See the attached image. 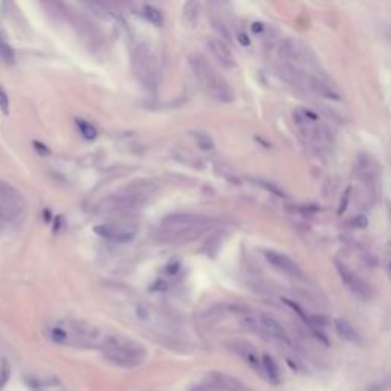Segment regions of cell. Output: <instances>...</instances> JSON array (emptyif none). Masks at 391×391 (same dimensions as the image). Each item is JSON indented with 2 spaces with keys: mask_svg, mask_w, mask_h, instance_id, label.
<instances>
[{
  "mask_svg": "<svg viewBox=\"0 0 391 391\" xmlns=\"http://www.w3.org/2000/svg\"><path fill=\"white\" fill-rule=\"evenodd\" d=\"M209 225L211 222L203 216L179 212V214L167 216L162 220L157 231V237L167 243L185 244L199 239Z\"/></svg>",
  "mask_w": 391,
  "mask_h": 391,
  "instance_id": "6da1fadb",
  "label": "cell"
},
{
  "mask_svg": "<svg viewBox=\"0 0 391 391\" xmlns=\"http://www.w3.org/2000/svg\"><path fill=\"white\" fill-rule=\"evenodd\" d=\"M188 61L196 78L211 98L220 102L234 101V91L231 89L229 83L220 74H217V70L211 66V63L202 54H191L188 57Z\"/></svg>",
  "mask_w": 391,
  "mask_h": 391,
  "instance_id": "7a4b0ae2",
  "label": "cell"
},
{
  "mask_svg": "<svg viewBox=\"0 0 391 391\" xmlns=\"http://www.w3.org/2000/svg\"><path fill=\"white\" fill-rule=\"evenodd\" d=\"M153 191H154V182H151V181L133 182L127 187L121 188L118 193L112 194L110 197L105 199L101 203V209L110 211V212L136 209L148 200L150 194Z\"/></svg>",
  "mask_w": 391,
  "mask_h": 391,
  "instance_id": "3957f363",
  "label": "cell"
},
{
  "mask_svg": "<svg viewBox=\"0 0 391 391\" xmlns=\"http://www.w3.org/2000/svg\"><path fill=\"white\" fill-rule=\"evenodd\" d=\"M133 72L142 87L147 91H154L157 86V63L147 45L139 43L132 52Z\"/></svg>",
  "mask_w": 391,
  "mask_h": 391,
  "instance_id": "277c9868",
  "label": "cell"
},
{
  "mask_svg": "<svg viewBox=\"0 0 391 391\" xmlns=\"http://www.w3.org/2000/svg\"><path fill=\"white\" fill-rule=\"evenodd\" d=\"M95 233L99 237L115 243H129L135 239L136 229L132 228L130 225H124V223H118V225L105 223V225H97Z\"/></svg>",
  "mask_w": 391,
  "mask_h": 391,
  "instance_id": "5b68a950",
  "label": "cell"
},
{
  "mask_svg": "<svg viewBox=\"0 0 391 391\" xmlns=\"http://www.w3.org/2000/svg\"><path fill=\"white\" fill-rule=\"evenodd\" d=\"M263 333L268 335L274 340L283 341V342H289V336L284 330V327L277 321L275 318L269 316V315H260L257 316V326H255V333Z\"/></svg>",
  "mask_w": 391,
  "mask_h": 391,
  "instance_id": "8992f818",
  "label": "cell"
},
{
  "mask_svg": "<svg viewBox=\"0 0 391 391\" xmlns=\"http://www.w3.org/2000/svg\"><path fill=\"white\" fill-rule=\"evenodd\" d=\"M264 258L271 266H274L275 269H278L283 274H288L292 277H299L301 269L299 266L286 254H281L277 251H264Z\"/></svg>",
  "mask_w": 391,
  "mask_h": 391,
  "instance_id": "52a82bcc",
  "label": "cell"
},
{
  "mask_svg": "<svg viewBox=\"0 0 391 391\" xmlns=\"http://www.w3.org/2000/svg\"><path fill=\"white\" fill-rule=\"evenodd\" d=\"M338 268V272H340V275H341V280H342V283L345 284V288L351 292V293H354L356 296H359V298H362V299H367L368 298V288L365 286L364 284V281L358 277V275H354L353 272H350L345 266H341V264H338L336 266Z\"/></svg>",
  "mask_w": 391,
  "mask_h": 391,
  "instance_id": "ba28073f",
  "label": "cell"
},
{
  "mask_svg": "<svg viewBox=\"0 0 391 391\" xmlns=\"http://www.w3.org/2000/svg\"><path fill=\"white\" fill-rule=\"evenodd\" d=\"M208 48L209 50L214 54V57L226 67H233L236 64L234 61V55H233V52H231V49L226 46V43H223L222 40L219 39H211L208 42Z\"/></svg>",
  "mask_w": 391,
  "mask_h": 391,
  "instance_id": "9c48e42d",
  "label": "cell"
},
{
  "mask_svg": "<svg viewBox=\"0 0 391 391\" xmlns=\"http://www.w3.org/2000/svg\"><path fill=\"white\" fill-rule=\"evenodd\" d=\"M335 330L342 340L350 342H359V335L354 330V327L347 323L345 319H335Z\"/></svg>",
  "mask_w": 391,
  "mask_h": 391,
  "instance_id": "30bf717a",
  "label": "cell"
},
{
  "mask_svg": "<svg viewBox=\"0 0 391 391\" xmlns=\"http://www.w3.org/2000/svg\"><path fill=\"white\" fill-rule=\"evenodd\" d=\"M261 365H263V371L266 373V378H268L272 384H280L281 373H280V368H278L277 362L274 361V358L269 356V354H263Z\"/></svg>",
  "mask_w": 391,
  "mask_h": 391,
  "instance_id": "8fae6325",
  "label": "cell"
},
{
  "mask_svg": "<svg viewBox=\"0 0 391 391\" xmlns=\"http://www.w3.org/2000/svg\"><path fill=\"white\" fill-rule=\"evenodd\" d=\"M199 3L197 2H187L182 11V20L187 28H194L199 20Z\"/></svg>",
  "mask_w": 391,
  "mask_h": 391,
  "instance_id": "7c38bea8",
  "label": "cell"
},
{
  "mask_svg": "<svg viewBox=\"0 0 391 391\" xmlns=\"http://www.w3.org/2000/svg\"><path fill=\"white\" fill-rule=\"evenodd\" d=\"M142 14H144V17H146V19L150 23H153L156 26H162V23H164V15H162V12L159 11L157 8H154L151 5H146L144 9H142Z\"/></svg>",
  "mask_w": 391,
  "mask_h": 391,
  "instance_id": "4fadbf2b",
  "label": "cell"
},
{
  "mask_svg": "<svg viewBox=\"0 0 391 391\" xmlns=\"http://www.w3.org/2000/svg\"><path fill=\"white\" fill-rule=\"evenodd\" d=\"M0 58H2L8 64H12L14 60H15L14 49L5 42V39L2 37V34H0Z\"/></svg>",
  "mask_w": 391,
  "mask_h": 391,
  "instance_id": "5bb4252c",
  "label": "cell"
},
{
  "mask_svg": "<svg viewBox=\"0 0 391 391\" xmlns=\"http://www.w3.org/2000/svg\"><path fill=\"white\" fill-rule=\"evenodd\" d=\"M240 354L244 358V361L249 364L254 370L257 371H261L263 370V365H261V359H258L257 354L251 350V348H244V350H240Z\"/></svg>",
  "mask_w": 391,
  "mask_h": 391,
  "instance_id": "9a60e30c",
  "label": "cell"
},
{
  "mask_svg": "<svg viewBox=\"0 0 391 391\" xmlns=\"http://www.w3.org/2000/svg\"><path fill=\"white\" fill-rule=\"evenodd\" d=\"M77 126H78L81 135H83L86 139H95V138H97L98 132H97V129L92 126V124H89V122H86V121H83V119H78V121H77Z\"/></svg>",
  "mask_w": 391,
  "mask_h": 391,
  "instance_id": "2e32d148",
  "label": "cell"
},
{
  "mask_svg": "<svg viewBox=\"0 0 391 391\" xmlns=\"http://www.w3.org/2000/svg\"><path fill=\"white\" fill-rule=\"evenodd\" d=\"M254 182H255L258 187L264 188L266 191H269V193H272V194L278 196V197H286V193H284L281 188H278V187H277L275 184H272V182H268V181H261V179H254Z\"/></svg>",
  "mask_w": 391,
  "mask_h": 391,
  "instance_id": "e0dca14e",
  "label": "cell"
},
{
  "mask_svg": "<svg viewBox=\"0 0 391 391\" xmlns=\"http://www.w3.org/2000/svg\"><path fill=\"white\" fill-rule=\"evenodd\" d=\"M196 142H197V146L203 150H211L212 147H214V142H212V139L206 135V133H193Z\"/></svg>",
  "mask_w": 391,
  "mask_h": 391,
  "instance_id": "ac0fdd59",
  "label": "cell"
},
{
  "mask_svg": "<svg viewBox=\"0 0 391 391\" xmlns=\"http://www.w3.org/2000/svg\"><path fill=\"white\" fill-rule=\"evenodd\" d=\"M9 378H11V367L8 359H3L2 364H0V390L8 384Z\"/></svg>",
  "mask_w": 391,
  "mask_h": 391,
  "instance_id": "d6986e66",
  "label": "cell"
},
{
  "mask_svg": "<svg viewBox=\"0 0 391 391\" xmlns=\"http://www.w3.org/2000/svg\"><path fill=\"white\" fill-rule=\"evenodd\" d=\"M0 110H2L3 115L9 113V99H8V94L5 92L3 86H0Z\"/></svg>",
  "mask_w": 391,
  "mask_h": 391,
  "instance_id": "ffe728a7",
  "label": "cell"
},
{
  "mask_svg": "<svg viewBox=\"0 0 391 391\" xmlns=\"http://www.w3.org/2000/svg\"><path fill=\"white\" fill-rule=\"evenodd\" d=\"M350 193H351V187H348L345 190V193L342 194V199H341V203H340V208H338V214H342V212L347 209V205H348V200H350Z\"/></svg>",
  "mask_w": 391,
  "mask_h": 391,
  "instance_id": "44dd1931",
  "label": "cell"
},
{
  "mask_svg": "<svg viewBox=\"0 0 391 391\" xmlns=\"http://www.w3.org/2000/svg\"><path fill=\"white\" fill-rule=\"evenodd\" d=\"M351 220H353L351 225H353L354 228H361V229H364V228L368 226V219H367L365 216H356V217H353Z\"/></svg>",
  "mask_w": 391,
  "mask_h": 391,
  "instance_id": "7402d4cb",
  "label": "cell"
},
{
  "mask_svg": "<svg viewBox=\"0 0 391 391\" xmlns=\"http://www.w3.org/2000/svg\"><path fill=\"white\" fill-rule=\"evenodd\" d=\"M239 42H240L243 46H249V45H251V40L247 39V35H246V34H243V32H242V34H239Z\"/></svg>",
  "mask_w": 391,
  "mask_h": 391,
  "instance_id": "603a6c76",
  "label": "cell"
},
{
  "mask_svg": "<svg viewBox=\"0 0 391 391\" xmlns=\"http://www.w3.org/2000/svg\"><path fill=\"white\" fill-rule=\"evenodd\" d=\"M252 31L254 32H261L263 31V25L261 23H254L252 25Z\"/></svg>",
  "mask_w": 391,
  "mask_h": 391,
  "instance_id": "cb8c5ba5",
  "label": "cell"
},
{
  "mask_svg": "<svg viewBox=\"0 0 391 391\" xmlns=\"http://www.w3.org/2000/svg\"><path fill=\"white\" fill-rule=\"evenodd\" d=\"M2 212H3V211H2V209H0V216H2Z\"/></svg>",
  "mask_w": 391,
  "mask_h": 391,
  "instance_id": "d4e9b609",
  "label": "cell"
},
{
  "mask_svg": "<svg viewBox=\"0 0 391 391\" xmlns=\"http://www.w3.org/2000/svg\"><path fill=\"white\" fill-rule=\"evenodd\" d=\"M390 271H391V263H390Z\"/></svg>",
  "mask_w": 391,
  "mask_h": 391,
  "instance_id": "484cf974",
  "label": "cell"
}]
</instances>
